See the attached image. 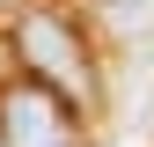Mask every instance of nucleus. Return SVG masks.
<instances>
[{
	"instance_id": "1",
	"label": "nucleus",
	"mask_w": 154,
	"mask_h": 147,
	"mask_svg": "<svg viewBox=\"0 0 154 147\" xmlns=\"http://www.w3.org/2000/svg\"><path fill=\"white\" fill-rule=\"evenodd\" d=\"M8 44H15V59H22L29 81H44V88H59L66 103H95V59H88V37L73 15H51V8H29V15H15V30H8Z\"/></svg>"
},
{
	"instance_id": "2",
	"label": "nucleus",
	"mask_w": 154,
	"mask_h": 147,
	"mask_svg": "<svg viewBox=\"0 0 154 147\" xmlns=\"http://www.w3.org/2000/svg\"><path fill=\"white\" fill-rule=\"evenodd\" d=\"M0 140L8 147H81V103L15 74V81H0Z\"/></svg>"
},
{
	"instance_id": "3",
	"label": "nucleus",
	"mask_w": 154,
	"mask_h": 147,
	"mask_svg": "<svg viewBox=\"0 0 154 147\" xmlns=\"http://www.w3.org/2000/svg\"><path fill=\"white\" fill-rule=\"evenodd\" d=\"M95 15H103L110 30H147L154 22V0H95Z\"/></svg>"
},
{
	"instance_id": "4",
	"label": "nucleus",
	"mask_w": 154,
	"mask_h": 147,
	"mask_svg": "<svg viewBox=\"0 0 154 147\" xmlns=\"http://www.w3.org/2000/svg\"><path fill=\"white\" fill-rule=\"evenodd\" d=\"M0 147H8V140H0Z\"/></svg>"
}]
</instances>
